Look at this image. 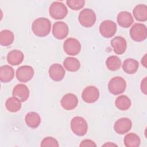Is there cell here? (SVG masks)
Returning a JSON list of instances; mask_svg holds the SVG:
<instances>
[{
    "label": "cell",
    "mask_w": 147,
    "mask_h": 147,
    "mask_svg": "<svg viewBox=\"0 0 147 147\" xmlns=\"http://www.w3.org/2000/svg\"><path fill=\"white\" fill-rule=\"evenodd\" d=\"M51 22L46 18L40 17L35 20L32 25L33 33L38 37H45L51 32Z\"/></svg>",
    "instance_id": "6da1fadb"
},
{
    "label": "cell",
    "mask_w": 147,
    "mask_h": 147,
    "mask_svg": "<svg viewBox=\"0 0 147 147\" xmlns=\"http://www.w3.org/2000/svg\"><path fill=\"white\" fill-rule=\"evenodd\" d=\"M71 128L72 132L79 136H84L88 130V124L82 117H75L71 121Z\"/></svg>",
    "instance_id": "7a4b0ae2"
},
{
    "label": "cell",
    "mask_w": 147,
    "mask_h": 147,
    "mask_svg": "<svg viewBox=\"0 0 147 147\" xmlns=\"http://www.w3.org/2000/svg\"><path fill=\"white\" fill-rule=\"evenodd\" d=\"M49 13L53 18L61 20L66 17L68 13V9L63 2L56 1L50 5Z\"/></svg>",
    "instance_id": "3957f363"
},
{
    "label": "cell",
    "mask_w": 147,
    "mask_h": 147,
    "mask_svg": "<svg viewBox=\"0 0 147 147\" xmlns=\"http://www.w3.org/2000/svg\"><path fill=\"white\" fill-rule=\"evenodd\" d=\"M126 87L125 79L120 76H115L110 79L108 83L109 92L113 95H119L123 93Z\"/></svg>",
    "instance_id": "277c9868"
},
{
    "label": "cell",
    "mask_w": 147,
    "mask_h": 147,
    "mask_svg": "<svg viewBox=\"0 0 147 147\" xmlns=\"http://www.w3.org/2000/svg\"><path fill=\"white\" fill-rule=\"evenodd\" d=\"M78 18L83 26L90 28L94 25L96 21V15L92 9L86 8L80 12Z\"/></svg>",
    "instance_id": "5b68a950"
},
{
    "label": "cell",
    "mask_w": 147,
    "mask_h": 147,
    "mask_svg": "<svg viewBox=\"0 0 147 147\" xmlns=\"http://www.w3.org/2000/svg\"><path fill=\"white\" fill-rule=\"evenodd\" d=\"M130 35L131 39L135 41L141 42L145 40L147 37L146 26L143 24H134L130 30Z\"/></svg>",
    "instance_id": "8992f818"
},
{
    "label": "cell",
    "mask_w": 147,
    "mask_h": 147,
    "mask_svg": "<svg viewBox=\"0 0 147 147\" xmlns=\"http://www.w3.org/2000/svg\"><path fill=\"white\" fill-rule=\"evenodd\" d=\"M63 49L67 55L75 56L80 52L81 50V45L77 39L74 38H68L63 44Z\"/></svg>",
    "instance_id": "52a82bcc"
},
{
    "label": "cell",
    "mask_w": 147,
    "mask_h": 147,
    "mask_svg": "<svg viewBox=\"0 0 147 147\" xmlns=\"http://www.w3.org/2000/svg\"><path fill=\"white\" fill-rule=\"evenodd\" d=\"M117 30L116 24L111 20L103 21L99 26V32L102 36L105 38L113 37Z\"/></svg>",
    "instance_id": "ba28073f"
},
{
    "label": "cell",
    "mask_w": 147,
    "mask_h": 147,
    "mask_svg": "<svg viewBox=\"0 0 147 147\" xmlns=\"http://www.w3.org/2000/svg\"><path fill=\"white\" fill-rule=\"evenodd\" d=\"M99 97V91L98 89L92 86H90L86 87L82 93V99L86 103H92L95 102Z\"/></svg>",
    "instance_id": "9c48e42d"
},
{
    "label": "cell",
    "mask_w": 147,
    "mask_h": 147,
    "mask_svg": "<svg viewBox=\"0 0 147 147\" xmlns=\"http://www.w3.org/2000/svg\"><path fill=\"white\" fill-rule=\"evenodd\" d=\"M34 75V69L29 65L20 67L16 71V77L21 82H27L32 79Z\"/></svg>",
    "instance_id": "30bf717a"
},
{
    "label": "cell",
    "mask_w": 147,
    "mask_h": 147,
    "mask_svg": "<svg viewBox=\"0 0 147 147\" xmlns=\"http://www.w3.org/2000/svg\"><path fill=\"white\" fill-rule=\"evenodd\" d=\"M69 32L68 25L63 21L55 22L52 28V34L54 37L59 40H63L65 38Z\"/></svg>",
    "instance_id": "8fae6325"
},
{
    "label": "cell",
    "mask_w": 147,
    "mask_h": 147,
    "mask_svg": "<svg viewBox=\"0 0 147 147\" xmlns=\"http://www.w3.org/2000/svg\"><path fill=\"white\" fill-rule=\"evenodd\" d=\"M132 126L131 120L127 118H121L118 119L114 123V129L119 134H123L127 133Z\"/></svg>",
    "instance_id": "7c38bea8"
},
{
    "label": "cell",
    "mask_w": 147,
    "mask_h": 147,
    "mask_svg": "<svg viewBox=\"0 0 147 147\" xmlns=\"http://www.w3.org/2000/svg\"><path fill=\"white\" fill-rule=\"evenodd\" d=\"M49 76L54 81L59 82L65 76V69L59 64H53L49 68Z\"/></svg>",
    "instance_id": "4fadbf2b"
},
{
    "label": "cell",
    "mask_w": 147,
    "mask_h": 147,
    "mask_svg": "<svg viewBox=\"0 0 147 147\" xmlns=\"http://www.w3.org/2000/svg\"><path fill=\"white\" fill-rule=\"evenodd\" d=\"M60 103L62 107L65 110H71L77 106L78 99L77 96L74 94L68 93L63 96Z\"/></svg>",
    "instance_id": "5bb4252c"
},
{
    "label": "cell",
    "mask_w": 147,
    "mask_h": 147,
    "mask_svg": "<svg viewBox=\"0 0 147 147\" xmlns=\"http://www.w3.org/2000/svg\"><path fill=\"white\" fill-rule=\"evenodd\" d=\"M13 96L21 102L26 101L29 96V90L28 87L23 84H18L14 87L12 92Z\"/></svg>",
    "instance_id": "9a60e30c"
},
{
    "label": "cell",
    "mask_w": 147,
    "mask_h": 147,
    "mask_svg": "<svg viewBox=\"0 0 147 147\" xmlns=\"http://www.w3.org/2000/svg\"><path fill=\"white\" fill-rule=\"evenodd\" d=\"M111 45L114 49V52L117 55L123 54L127 47L126 40L121 36H116L111 41Z\"/></svg>",
    "instance_id": "2e32d148"
},
{
    "label": "cell",
    "mask_w": 147,
    "mask_h": 147,
    "mask_svg": "<svg viewBox=\"0 0 147 147\" xmlns=\"http://www.w3.org/2000/svg\"><path fill=\"white\" fill-rule=\"evenodd\" d=\"M134 20L130 13L126 11L120 12L117 16V22L121 27L127 28L133 23Z\"/></svg>",
    "instance_id": "e0dca14e"
},
{
    "label": "cell",
    "mask_w": 147,
    "mask_h": 147,
    "mask_svg": "<svg viewBox=\"0 0 147 147\" xmlns=\"http://www.w3.org/2000/svg\"><path fill=\"white\" fill-rule=\"evenodd\" d=\"M24 53L20 50H12L7 55V62L12 65H17L24 60Z\"/></svg>",
    "instance_id": "ac0fdd59"
},
{
    "label": "cell",
    "mask_w": 147,
    "mask_h": 147,
    "mask_svg": "<svg viewBox=\"0 0 147 147\" xmlns=\"http://www.w3.org/2000/svg\"><path fill=\"white\" fill-rule=\"evenodd\" d=\"M14 69L7 65L1 66L0 68V80L2 82L7 83L10 82L14 78Z\"/></svg>",
    "instance_id": "d6986e66"
},
{
    "label": "cell",
    "mask_w": 147,
    "mask_h": 147,
    "mask_svg": "<svg viewBox=\"0 0 147 147\" xmlns=\"http://www.w3.org/2000/svg\"><path fill=\"white\" fill-rule=\"evenodd\" d=\"M133 13L134 18L138 21L144 22L147 20V7L145 5L139 4L136 6Z\"/></svg>",
    "instance_id": "ffe728a7"
},
{
    "label": "cell",
    "mask_w": 147,
    "mask_h": 147,
    "mask_svg": "<svg viewBox=\"0 0 147 147\" xmlns=\"http://www.w3.org/2000/svg\"><path fill=\"white\" fill-rule=\"evenodd\" d=\"M139 67L138 62L132 58L126 59L122 64L123 70L127 74H133L136 73Z\"/></svg>",
    "instance_id": "44dd1931"
},
{
    "label": "cell",
    "mask_w": 147,
    "mask_h": 147,
    "mask_svg": "<svg viewBox=\"0 0 147 147\" xmlns=\"http://www.w3.org/2000/svg\"><path fill=\"white\" fill-rule=\"evenodd\" d=\"M25 122L31 128L37 127L41 122V118L39 114L36 112H29L25 116Z\"/></svg>",
    "instance_id": "7402d4cb"
},
{
    "label": "cell",
    "mask_w": 147,
    "mask_h": 147,
    "mask_svg": "<svg viewBox=\"0 0 147 147\" xmlns=\"http://www.w3.org/2000/svg\"><path fill=\"white\" fill-rule=\"evenodd\" d=\"M63 65L67 71L70 72H76L77 71L80 67V61L75 57H66L63 61Z\"/></svg>",
    "instance_id": "603a6c76"
},
{
    "label": "cell",
    "mask_w": 147,
    "mask_h": 147,
    "mask_svg": "<svg viewBox=\"0 0 147 147\" xmlns=\"http://www.w3.org/2000/svg\"><path fill=\"white\" fill-rule=\"evenodd\" d=\"M123 142L126 147H138L140 145L141 140L137 134L130 133L125 136Z\"/></svg>",
    "instance_id": "cb8c5ba5"
},
{
    "label": "cell",
    "mask_w": 147,
    "mask_h": 147,
    "mask_svg": "<svg viewBox=\"0 0 147 147\" xmlns=\"http://www.w3.org/2000/svg\"><path fill=\"white\" fill-rule=\"evenodd\" d=\"M13 33L7 29L3 30L0 33V44L3 46H9L14 41Z\"/></svg>",
    "instance_id": "d4e9b609"
},
{
    "label": "cell",
    "mask_w": 147,
    "mask_h": 147,
    "mask_svg": "<svg viewBox=\"0 0 147 147\" xmlns=\"http://www.w3.org/2000/svg\"><path fill=\"white\" fill-rule=\"evenodd\" d=\"M5 106L7 110L12 113H16L21 108V101L16 97H10L6 101Z\"/></svg>",
    "instance_id": "484cf974"
},
{
    "label": "cell",
    "mask_w": 147,
    "mask_h": 147,
    "mask_svg": "<svg viewBox=\"0 0 147 147\" xmlns=\"http://www.w3.org/2000/svg\"><path fill=\"white\" fill-rule=\"evenodd\" d=\"M115 105L116 107L121 110H127L131 106L130 99L126 95H120L115 100Z\"/></svg>",
    "instance_id": "4316f807"
},
{
    "label": "cell",
    "mask_w": 147,
    "mask_h": 147,
    "mask_svg": "<svg viewBox=\"0 0 147 147\" xmlns=\"http://www.w3.org/2000/svg\"><path fill=\"white\" fill-rule=\"evenodd\" d=\"M106 64L109 70L114 71L120 68L121 65V61L118 56H111L107 59Z\"/></svg>",
    "instance_id": "83f0119b"
},
{
    "label": "cell",
    "mask_w": 147,
    "mask_h": 147,
    "mask_svg": "<svg viewBox=\"0 0 147 147\" xmlns=\"http://www.w3.org/2000/svg\"><path fill=\"white\" fill-rule=\"evenodd\" d=\"M66 3L71 9L78 10L83 7L85 1L84 0H67Z\"/></svg>",
    "instance_id": "f1b7e54d"
},
{
    "label": "cell",
    "mask_w": 147,
    "mask_h": 147,
    "mask_svg": "<svg viewBox=\"0 0 147 147\" xmlns=\"http://www.w3.org/2000/svg\"><path fill=\"white\" fill-rule=\"evenodd\" d=\"M41 146L42 147H47V146H59V143L57 141L52 137H47L44 138L41 142Z\"/></svg>",
    "instance_id": "f546056e"
},
{
    "label": "cell",
    "mask_w": 147,
    "mask_h": 147,
    "mask_svg": "<svg viewBox=\"0 0 147 147\" xmlns=\"http://www.w3.org/2000/svg\"><path fill=\"white\" fill-rule=\"evenodd\" d=\"M80 147L84 146H96V144L91 140H83L79 145Z\"/></svg>",
    "instance_id": "4dcf8cb0"
},
{
    "label": "cell",
    "mask_w": 147,
    "mask_h": 147,
    "mask_svg": "<svg viewBox=\"0 0 147 147\" xmlns=\"http://www.w3.org/2000/svg\"><path fill=\"white\" fill-rule=\"evenodd\" d=\"M141 90L142 92L144 94H146L147 92V80H146V77L144 78V79L141 81Z\"/></svg>",
    "instance_id": "1f68e13d"
},
{
    "label": "cell",
    "mask_w": 147,
    "mask_h": 147,
    "mask_svg": "<svg viewBox=\"0 0 147 147\" xmlns=\"http://www.w3.org/2000/svg\"><path fill=\"white\" fill-rule=\"evenodd\" d=\"M146 54L144 55V56L141 59V63L146 68V64H147V58H146Z\"/></svg>",
    "instance_id": "d6a6232c"
},
{
    "label": "cell",
    "mask_w": 147,
    "mask_h": 147,
    "mask_svg": "<svg viewBox=\"0 0 147 147\" xmlns=\"http://www.w3.org/2000/svg\"><path fill=\"white\" fill-rule=\"evenodd\" d=\"M103 146H117V145L112 142H107L106 144H104Z\"/></svg>",
    "instance_id": "836d02e7"
}]
</instances>
